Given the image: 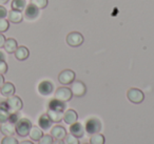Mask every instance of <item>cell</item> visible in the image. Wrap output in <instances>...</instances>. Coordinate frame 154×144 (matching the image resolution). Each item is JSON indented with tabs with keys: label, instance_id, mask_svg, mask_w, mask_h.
I'll return each mask as SVG.
<instances>
[{
	"label": "cell",
	"instance_id": "cell-8",
	"mask_svg": "<svg viewBox=\"0 0 154 144\" xmlns=\"http://www.w3.org/2000/svg\"><path fill=\"white\" fill-rule=\"evenodd\" d=\"M75 80V73L72 70H64L58 76V81L63 85H69Z\"/></svg>",
	"mask_w": 154,
	"mask_h": 144
},
{
	"label": "cell",
	"instance_id": "cell-35",
	"mask_svg": "<svg viewBox=\"0 0 154 144\" xmlns=\"http://www.w3.org/2000/svg\"><path fill=\"white\" fill-rule=\"evenodd\" d=\"M53 144H64V141L63 140H55L53 141Z\"/></svg>",
	"mask_w": 154,
	"mask_h": 144
},
{
	"label": "cell",
	"instance_id": "cell-20",
	"mask_svg": "<svg viewBox=\"0 0 154 144\" xmlns=\"http://www.w3.org/2000/svg\"><path fill=\"white\" fill-rule=\"evenodd\" d=\"M3 47H5L7 53L14 54L18 47V43L14 38H8L7 40H5V45H3Z\"/></svg>",
	"mask_w": 154,
	"mask_h": 144
},
{
	"label": "cell",
	"instance_id": "cell-39",
	"mask_svg": "<svg viewBox=\"0 0 154 144\" xmlns=\"http://www.w3.org/2000/svg\"><path fill=\"white\" fill-rule=\"evenodd\" d=\"M85 144H88V143H85Z\"/></svg>",
	"mask_w": 154,
	"mask_h": 144
},
{
	"label": "cell",
	"instance_id": "cell-3",
	"mask_svg": "<svg viewBox=\"0 0 154 144\" xmlns=\"http://www.w3.org/2000/svg\"><path fill=\"white\" fill-rule=\"evenodd\" d=\"M71 91H72L73 96L82 98L87 94V86L82 81L74 80L71 83Z\"/></svg>",
	"mask_w": 154,
	"mask_h": 144
},
{
	"label": "cell",
	"instance_id": "cell-6",
	"mask_svg": "<svg viewBox=\"0 0 154 144\" xmlns=\"http://www.w3.org/2000/svg\"><path fill=\"white\" fill-rule=\"evenodd\" d=\"M55 98L57 100H60V101L66 103V102L70 101L73 98L72 91H71V88H69V87H66V86L58 87L55 93Z\"/></svg>",
	"mask_w": 154,
	"mask_h": 144
},
{
	"label": "cell",
	"instance_id": "cell-11",
	"mask_svg": "<svg viewBox=\"0 0 154 144\" xmlns=\"http://www.w3.org/2000/svg\"><path fill=\"white\" fill-rule=\"evenodd\" d=\"M53 91H54V85H53V83L50 82V81L45 80V81H42V82L39 83L38 92L40 95L49 96L53 93Z\"/></svg>",
	"mask_w": 154,
	"mask_h": 144
},
{
	"label": "cell",
	"instance_id": "cell-28",
	"mask_svg": "<svg viewBox=\"0 0 154 144\" xmlns=\"http://www.w3.org/2000/svg\"><path fill=\"white\" fill-rule=\"evenodd\" d=\"M18 140L14 138L13 136H5L2 140H1V144H18Z\"/></svg>",
	"mask_w": 154,
	"mask_h": 144
},
{
	"label": "cell",
	"instance_id": "cell-36",
	"mask_svg": "<svg viewBox=\"0 0 154 144\" xmlns=\"http://www.w3.org/2000/svg\"><path fill=\"white\" fill-rule=\"evenodd\" d=\"M18 144H34L32 141H28V140H26V141H22V142H20V143H18Z\"/></svg>",
	"mask_w": 154,
	"mask_h": 144
},
{
	"label": "cell",
	"instance_id": "cell-13",
	"mask_svg": "<svg viewBox=\"0 0 154 144\" xmlns=\"http://www.w3.org/2000/svg\"><path fill=\"white\" fill-rule=\"evenodd\" d=\"M14 54H15V58L17 60H19V61H24V60L28 59L29 56H30V51H29V49L26 46L21 45V46L17 47V50H16Z\"/></svg>",
	"mask_w": 154,
	"mask_h": 144
},
{
	"label": "cell",
	"instance_id": "cell-30",
	"mask_svg": "<svg viewBox=\"0 0 154 144\" xmlns=\"http://www.w3.org/2000/svg\"><path fill=\"white\" fill-rule=\"evenodd\" d=\"M38 142L39 144H53V137L50 135H43Z\"/></svg>",
	"mask_w": 154,
	"mask_h": 144
},
{
	"label": "cell",
	"instance_id": "cell-19",
	"mask_svg": "<svg viewBox=\"0 0 154 144\" xmlns=\"http://www.w3.org/2000/svg\"><path fill=\"white\" fill-rule=\"evenodd\" d=\"M47 114L50 117V119L52 120V122H55V123L60 122L62 120V118H63V112H60V110L48 108Z\"/></svg>",
	"mask_w": 154,
	"mask_h": 144
},
{
	"label": "cell",
	"instance_id": "cell-12",
	"mask_svg": "<svg viewBox=\"0 0 154 144\" xmlns=\"http://www.w3.org/2000/svg\"><path fill=\"white\" fill-rule=\"evenodd\" d=\"M51 136L56 140H63L66 136V130L61 125H55L51 129Z\"/></svg>",
	"mask_w": 154,
	"mask_h": 144
},
{
	"label": "cell",
	"instance_id": "cell-29",
	"mask_svg": "<svg viewBox=\"0 0 154 144\" xmlns=\"http://www.w3.org/2000/svg\"><path fill=\"white\" fill-rule=\"evenodd\" d=\"M10 28V21L7 20L5 18L0 19V33H5L9 30Z\"/></svg>",
	"mask_w": 154,
	"mask_h": 144
},
{
	"label": "cell",
	"instance_id": "cell-21",
	"mask_svg": "<svg viewBox=\"0 0 154 144\" xmlns=\"http://www.w3.org/2000/svg\"><path fill=\"white\" fill-rule=\"evenodd\" d=\"M10 116H11V112H10L5 102V103H1L0 104V124L9 121Z\"/></svg>",
	"mask_w": 154,
	"mask_h": 144
},
{
	"label": "cell",
	"instance_id": "cell-2",
	"mask_svg": "<svg viewBox=\"0 0 154 144\" xmlns=\"http://www.w3.org/2000/svg\"><path fill=\"white\" fill-rule=\"evenodd\" d=\"M5 104H7L10 112H18L19 110H21L22 106H23V103H22V100L20 99V97L15 95L8 97Z\"/></svg>",
	"mask_w": 154,
	"mask_h": 144
},
{
	"label": "cell",
	"instance_id": "cell-31",
	"mask_svg": "<svg viewBox=\"0 0 154 144\" xmlns=\"http://www.w3.org/2000/svg\"><path fill=\"white\" fill-rule=\"evenodd\" d=\"M8 70H9V66H8V63L5 62V60H0V74H5L8 72Z\"/></svg>",
	"mask_w": 154,
	"mask_h": 144
},
{
	"label": "cell",
	"instance_id": "cell-4",
	"mask_svg": "<svg viewBox=\"0 0 154 144\" xmlns=\"http://www.w3.org/2000/svg\"><path fill=\"white\" fill-rule=\"evenodd\" d=\"M85 39L80 33L78 32H71L66 36V43L71 47H78L84 43Z\"/></svg>",
	"mask_w": 154,
	"mask_h": 144
},
{
	"label": "cell",
	"instance_id": "cell-16",
	"mask_svg": "<svg viewBox=\"0 0 154 144\" xmlns=\"http://www.w3.org/2000/svg\"><path fill=\"white\" fill-rule=\"evenodd\" d=\"M70 134L75 136L76 138H82L85 135V128L80 123L75 122L74 124H71L70 126Z\"/></svg>",
	"mask_w": 154,
	"mask_h": 144
},
{
	"label": "cell",
	"instance_id": "cell-10",
	"mask_svg": "<svg viewBox=\"0 0 154 144\" xmlns=\"http://www.w3.org/2000/svg\"><path fill=\"white\" fill-rule=\"evenodd\" d=\"M0 131L5 136H14L16 134V127L15 123L11 121H7L0 124Z\"/></svg>",
	"mask_w": 154,
	"mask_h": 144
},
{
	"label": "cell",
	"instance_id": "cell-14",
	"mask_svg": "<svg viewBox=\"0 0 154 144\" xmlns=\"http://www.w3.org/2000/svg\"><path fill=\"white\" fill-rule=\"evenodd\" d=\"M8 18H9L10 22L18 24L23 20V15L21 14V12L16 11V10H11V11L8 12Z\"/></svg>",
	"mask_w": 154,
	"mask_h": 144
},
{
	"label": "cell",
	"instance_id": "cell-25",
	"mask_svg": "<svg viewBox=\"0 0 154 144\" xmlns=\"http://www.w3.org/2000/svg\"><path fill=\"white\" fill-rule=\"evenodd\" d=\"M106 139L105 136L101 135V134H93L90 138V144H105Z\"/></svg>",
	"mask_w": 154,
	"mask_h": 144
},
{
	"label": "cell",
	"instance_id": "cell-22",
	"mask_svg": "<svg viewBox=\"0 0 154 144\" xmlns=\"http://www.w3.org/2000/svg\"><path fill=\"white\" fill-rule=\"evenodd\" d=\"M29 136H30V138L33 141H39V140L41 139V137L43 136L42 129L39 128L38 126H32Z\"/></svg>",
	"mask_w": 154,
	"mask_h": 144
},
{
	"label": "cell",
	"instance_id": "cell-32",
	"mask_svg": "<svg viewBox=\"0 0 154 144\" xmlns=\"http://www.w3.org/2000/svg\"><path fill=\"white\" fill-rule=\"evenodd\" d=\"M8 17V11L5 7L0 4V19H2V18Z\"/></svg>",
	"mask_w": 154,
	"mask_h": 144
},
{
	"label": "cell",
	"instance_id": "cell-9",
	"mask_svg": "<svg viewBox=\"0 0 154 144\" xmlns=\"http://www.w3.org/2000/svg\"><path fill=\"white\" fill-rule=\"evenodd\" d=\"M38 16H39V9H37L32 3L26 5V8L24 9V18L26 20L34 21V20H36L38 18Z\"/></svg>",
	"mask_w": 154,
	"mask_h": 144
},
{
	"label": "cell",
	"instance_id": "cell-33",
	"mask_svg": "<svg viewBox=\"0 0 154 144\" xmlns=\"http://www.w3.org/2000/svg\"><path fill=\"white\" fill-rule=\"evenodd\" d=\"M5 40H7V38L5 37V35H3L2 33H0V49L3 47V45H5Z\"/></svg>",
	"mask_w": 154,
	"mask_h": 144
},
{
	"label": "cell",
	"instance_id": "cell-5",
	"mask_svg": "<svg viewBox=\"0 0 154 144\" xmlns=\"http://www.w3.org/2000/svg\"><path fill=\"white\" fill-rule=\"evenodd\" d=\"M127 97H128L129 101H131L134 104H139L145 100V94L138 88L132 87L127 92Z\"/></svg>",
	"mask_w": 154,
	"mask_h": 144
},
{
	"label": "cell",
	"instance_id": "cell-24",
	"mask_svg": "<svg viewBox=\"0 0 154 144\" xmlns=\"http://www.w3.org/2000/svg\"><path fill=\"white\" fill-rule=\"evenodd\" d=\"M26 0H13L12 1V10L22 12L26 8Z\"/></svg>",
	"mask_w": 154,
	"mask_h": 144
},
{
	"label": "cell",
	"instance_id": "cell-1",
	"mask_svg": "<svg viewBox=\"0 0 154 144\" xmlns=\"http://www.w3.org/2000/svg\"><path fill=\"white\" fill-rule=\"evenodd\" d=\"M32 122H31L29 119L26 118H21L18 119V121L15 123L16 127V134H17L19 137H26L30 134V130L32 128Z\"/></svg>",
	"mask_w": 154,
	"mask_h": 144
},
{
	"label": "cell",
	"instance_id": "cell-38",
	"mask_svg": "<svg viewBox=\"0 0 154 144\" xmlns=\"http://www.w3.org/2000/svg\"><path fill=\"white\" fill-rule=\"evenodd\" d=\"M10 0H0V4H5V3L9 2Z\"/></svg>",
	"mask_w": 154,
	"mask_h": 144
},
{
	"label": "cell",
	"instance_id": "cell-27",
	"mask_svg": "<svg viewBox=\"0 0 154 144\" xmlns=\"http://www.w3.org/2000/svg\"><path fill=\"white\" fill-rule=\"evenodd\" d=\"M64 144H80L78 138H76L75 136H73L72 134H66V136L63 139Z\"/></svg>",
	"mask_w": 154,
	"mask_h": 144
},
{
	"label": "cell",
	"instance_id": "cell-7",
	"mask_svg": "<svg viewBox=\"0 0 154 144\" xmlns=\"http://www.w3.org/2000/svg\"><path fill=\"white\" fill-rule=\"evenodd\" d=\"M101 130V122L97 118H91L86 123V131L90 135L97 134Z\"/></svg>",
	"mask_w": 154,
	"mask_h": 144
},
{
	"label": "cell",
	"instance_id": "cell-18",
	"mask_svg": "<svg viewBox=\"0 0 154 144\" xmlns=\"http://www.w3.org/2000/svg\"><path fill=\"white\" fill-rule=\"evenodd\" d=\"M52 120L50 119V117L48 116V114H43L39 117L38 120V125L42 130H48L50 127L52 126Z\"/></svg>",
	"mask_w": 154,
	"mask_h": 144
},
{
	"label": "cell",
	"instance_id": "cell-17",
	"mask_svg": "<svg viewBox=\"0 0 154 144\" xmlns=\"http://www.w3.org/2000/svg\"><path fill=\"white\" fill-rule=\"evenodd\" d=\"M77 119H78V115L74 110H68L63 114V121L69 125L77 122Z\"/></svg>",
	"mask_w": 154,
	"mask_h": 144
},
{
	"label": "cell",
	"instance_id": "cell-34",
	"mask_svg": "<svg viewBox=\"0 0 154 144\" xmlns=\"http://www.w3.org/2000/svg\"><path fill=\"white\" fill-rule=\"evenodd\" d=\"M3 84H5V77H3V75L0 74V88Z\"/></svg>",
	"mask_w": 154,
	"mask_h": 144
},
{
	"label": "cell",
	"instance_id": "cell-15",
	"mask_svg": "<svg viewBox=\"0 0 154 144\" xmlns=\"http://www.w3.org/2000/svg\"><path fill=\"white\" fill-rule=\"evenodd\" d=\"M15 85L11 82H5V84L0 88V93L3 97H11L15 94Z\"/></svg>",
	"mask_w": 154,
	"mask_h": 144
},
{
	"label": "cell",
	"instance_id": "cell-37",
	"mask_svg": "<svg viewBox=\"0 0 154 144\" xmlns=\"http://www.w3.org/2000/svg\"><path fill=\"white\" fill-rule=\"evenodd\" d=\"M0 60H5V56L2 52H0Z\"/></svg>",
	"mask_w": 154,
	"mask_h": 144
},
{
	"label": "cell",
	"instance_id": "cell-26",
	"mask_svg": "<svg viewBox=\"0 0 154 144\" xmlns=\"http://www.w3.org/2000/svg\"><path fill=\"white\" fill-rule=\"evenodd\" d=\"M31 3H32L33 5H35L37 9L42 10L48 7L49 1H48V0H31Z\"/></svg>",
	"mask_w": 154,
	"mask_h": 144
},
{
	"label": "cell",
	"instance_id": "cell-23",
	"mask_svg": "<svg viewBox=\"0 0 154 144\" xmlns=\"http://www.w3.org/2000/svg\"><path fill=\"white\" fill-rule=\"evenodd\" d=\"M49 108H52V110H60V112H63L64 108H66V104L64 102L60 101V100L55 99L51 100L49 103Z\"/></svg>",
	"mask_w": 154,
	"mask_h": 144
}]
</instances>
